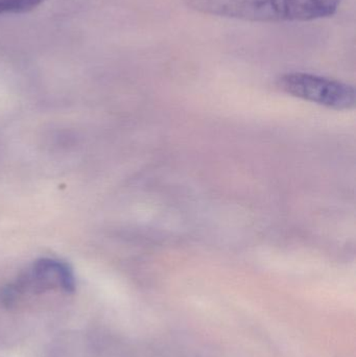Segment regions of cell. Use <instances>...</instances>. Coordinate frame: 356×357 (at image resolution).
Wrapping results in <instances>:
<instances>
[{"mask_svg":"<svg viewBox=\"0 0 356 357\" xmlns=\"http://www.w3.org/2000/svg\"><path fill=\"white\" fill-rule=\"evenodd\" d=\"M344 0H183L190 10L250 22H303L334 16Z\"/></svg>","mask_w":356,"mask_h":357,"instance_id":"1","label":"cell"},{"mask_svg":"<svg viewBox=\"0 0 356 357\" xmlns=\"http://www.w3.org/2000/svg\"><path fill=\"white\" fill-rule=\"evenodd\" d=\"M25 281L38 291L61 287L64 291H73L75 287V278L69 266L52 259L38 261Z\"/></svg>","mask_w":356,"mask_h":357,"instance_id":"3","label":"cell"},{"mask_svg":"<svg viewBox=\"0 0 356 357\" xmlns=\"http://www.w3.org/2000/svg\"><path fill=\"white\" fill-rule=\"evenodd\" d=\"M45 0H0V16L29 12Z\"/></svg>","mask_w":356,"mask_h":357,"instance_id":"4","label":"cell"},{"mask_svg":"<svg viewBox=\"0 0 356 357\" xmlns=\"http://www.w3.org/2000/svg\"><path fill=\"white\" fill-rule=\"evenodd\" d=\"M281 91L334 110H349L355 106V89L336 79L311 73H291L279 77Z\"/></svg>","mask_w":356,"mask_h":357,"instance_id":"2","label":"cell"}]
</instances>
